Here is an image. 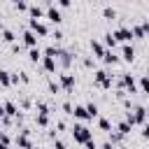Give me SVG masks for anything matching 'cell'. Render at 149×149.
<instances>
[{
	"label": "cell",
	"instance_id": "6da1fadb",
	"mask_svg": "<svg viewBox=\"0 0 149 149\" xmlns=\"http://www.w3.org/2000/svg\"><path fill=\"white\" fill-rule=\"evenodd\" d=\"M91 135H93V133H91L86 126H81V123H77V126L72 128V137H74L77 142H84V144H86V142L91 140Z\"/></svg>",
	"mask_w": 149,
	"mask_h": 149
},
{
	"label": "cell",
	"instance_id": "7a4b0ae2",
	"mask_svg": "<svg viewBox=\"0 0 149 149\" xmlns=\"http://www.w3.org/2000/svg\"><path fill=\"white\" fill-rule=\"evenodd\" d=\"M30 30L35 33V35H47L49 30H47V26L44 23H40L37 19H30Z\"/></svg>",
	"mask_w": 149,
	"mask_h": 149
},
{
	"label": "cell",
	"instance_id": "3957f363",
	"mask_svg": "<svg viewBox=\"0 0 149 149\" xmlns=\"http://www.w3.org/2000/svg\"><path fill=\"white\" fill-rule=\"evenodd\" d=\"M114 37L121 40V42H128V40H133V30H128V28H119V30L114 33Z\"/></svg>",
	"mask_w": 149,
	"mask_h": 149
},
{
	"label": "cell",
	"instance_id": "277c9868",
	"mask_svg": "<svg viewBox=\"0 0 149 149\" xmlns=\"http://www.w3.org/2000/svg\"><path fill=\"white\" fill-rule=\"evenodd\" d=\"M47 19H49L51 23H61V21H63V19H61V12H58L56 7H49V9H47Z\"/></svg>",
	"mask_w": 149,
	"mask_h": 149
},
{
	"label": "cell",
	"instance_id": "5b68a950",
	"mask_svg": "<svg viewBox=\"0 0 149 149\" xmlns=\"http://www.w3.org/2000/svg\"><path fill=\"white\" fill-rule=\"evenodd\" d=\"M23 44H28L30 49H35L37 37H35V33H33V30H26V33H23Z\"/></svg>",
	"mask_w": 149,
	"mask_h": 149
},
{
	"label": "cell",
	"instance_id": "8992f818",
	"mask_svg": "<svg viewBox=\"0 0 149 149\" xmlns=\"http://www.w3.org/2000/svg\"><path fill=\"white\" fill-rule=\"evenodd\" d=\"M61 86H63L65 91H72V86H74V77H72V74H61Z\"/></svg>",
	"mask_w": 149,
	"mask_h": 149
},
{
	"label": "cell",
	"instance_id": "52a82bcc",
	"mask_svg": "<svg viewBox=\"0 0 149 149\" xmlns=\"http://www.w3.org/2000/svg\"><path fill=\"white\" fill-rule=\"evenodd\" d=\"M42 65H44L47 72H54V70H56V58H51V56H42Z\"/></svg>",
	"mask_w": 149,
	"mask_h": 149
},
{
	"label": "cell",
	"instance_id": "ba28073f",
	"mask_svg": "<svg viewBox=\"0 0 149 149\" xmlns=\"http://www.w3.org/2000/svg\"><path fill=\"white\" fill-rule=\"evenodd\" d=\"M147 30H149V26H147V23L135 26V28H133V37H144V35H147Z\"/></svg>",
	"mask_w": 149,
	"mask_h": 149
},
{
	"label": "cell",
	"instance_id": "9c48e42d",
	"mask_svg": "<svg viewBox=\"0 0 149 149\" xmlns=\"http://www.w3.org/2000/svg\"><path fill=\"white\" fill-rule=\"evenodd\" d=\"M121 58H123V61H133V58H135V51H133V47H128V44H126V47L121 49Z\"/></svg>",
	"mask_w": 149,
	"mask_h": 149
},
{
	"label": "cell",
	"instance_id": "30bf717a",
	"mask_svg": "<svg viewBox=\"0 0 149 149\" xmlns=\"http://www.w3.org/2000/svg\"><path fill=\"white\" fill-rule=\"evenodd\" d=\"M72 114H74L77 119H88V112H86V107H84V105H77V107L72 109Z\"/></svg>",
	"mask_w": 149,
	"mask_h": 149
},
{
	"label": "cell",
	"instance_id": "8fae6325",
	"mask_svg": "<svg viewBox=\"0 0 149 149\" xmlns=\"http://www.w3.org/2000/svg\"><path fill=\"white\" fill-rule=\"evenodd\" d=\"M28 14H30L33 19H40L44 12H42V7H40V5H30V7H28Z\"/></svg>",
	"mask_w": 149,
	"mask_h": 149
},
{
	"label": "cell",
	"instance_id": "7c38bea8",
	"mask_svg": "<svg viewBox=\"0 0 149 149\" xmlns=\"http://www.w3.org/2000/svg\"><path fill=\"white\" fill-rule=\"evenodd\" d=\"M130 128H133V126H130L128 121H121V123L116 126V133H119V135H128V133H130Z\"/></svg>",
	"mask_w": 149,
	"mask_h": 149
},
{
	"label": "cell",
	"instance_id": "4fadbf2b",
	"mask_svg": "<svg viewBox=\"0 0 149 149\" xmlns=\"http://www.w3.org/2000/svg\"><path fill=\"white\" fill-rule=\"evenodd\" d=\"M123 84L128 86V91H130V93H135V91H137V88H135V81H133V77H130V74H123Z\"/></svg>",
	"mask_w": 149,
	"mask_h": 149
},
{
	"label": "cell",
	"instance_id": "5bb4252c",
	"mask_svg": "<svg viewBox=\"0 0 149 149\" xmlns=\"http://www.w3.org/2000/svg\"><path fill=\"white\" fill-rule=\"evenodd\" d=\"M5 114H9V116H19L16 105H14V102H5Z\"/></svg>",
	"mask_w": 149,
	"mask_h": 149
},
{
	"label": "cell",
	"instance_id": "9a60e30c",
	"mask_svg": "<svg viewBox=\"0 0 149 149\" xmlns=\"http://www.w3.org/2000/svg\"><path fill=\"white\" fill-rule=\"evenodd\" d=\"M91 49L95 51V56H100V58L105 56V49H102V44H100V42H91Z\"/></svg>",
	"mask_w": 149,
	"mask_h": 149
},
{
	"label": "cell",
	"instance_id": "2e32d148",
	"mask_svg": "<svg viewBox=\"0 0 149 149\" xmlns=\"http://www.w3.org/2000/svg\"><path fill=\"white\" fill-rule=\"evenodd\" d=\"M86 112H88V119H95V116H98V105L88 102V105H86Z\"/></svg>",
	"mask_w": 149,
	"mask_h": 149
},
{
	"label": "cell",
	"instance_id": "e0dca14e",
	"mask_svg": "<svg viewBox=\"0 0 149 149\" xmlns=\"http://www.w3.org/2000/svg\"><path fill=\"white\" fill-rule=\"evenodd\" d=\"M102 16H105L107 21H112V19H116V12H114L112 7H105V9H102Z\"/></svg>",
	"mask_w": 149,
	"mask_h": 149
},
{
	"label": "cell",
	"instance_id": "ac0fdd59",
	"mask_svg": "<svg viewBox=\"0 0 149 149\" xmlns=\"http://www.w3.org/2000/svg\"><path fill=\"white\" fill-rule=\"evenodd\" d=\"M28 56H30V61H33V63L42 61V51H40V49H30V54H28Z\"/></svg>",
	"mask_w": 149,
	"mask_h": 149
},
{
	"label": "cell",
	"instance_id": "d6986e66",
	"mask_svg": "<svg viewBox=\"0 0 149 149\" xmlns=\"http://www.w3.org/2000/svg\"><path fill=\"white\" fill-rule=\"evenodd\" d=\"M0 84H2V86H9V84H12V79H9V72L0 70Z\"/></svg>",
	"mask_w": 149,
	"mask_h": 149
},
{
	"label": "cell",
	"instance_id": "ffe728a7",
	"mask_svg": "<svg viewBox=\"0 0 149 149\" xmlns=\"http://www.w3.org/2000/svg\"><path fill=\"white\" fill-rule=\"evenodd\" d=\"M105 44H107V47H116V37H114V33H107V35H105Z\"/></svg>",
	"mask_w": 149,
	"mask_h": 149
},
{
	"label": "cell",
	"instance_id": "44dd1931",
	"mask_svg": "<svg viewBox=\"0 0 149 149\" xmlns=\"http://www.w3.org/2000/svg\"><path fill=\"white\" fill-rule=\"evenodd\" d=\"M102 61H105V63H116L119 58H116V56H114L112 51H105V56H102Z\"/></svg>",
	"mask_w": 149,
	"mask_h": 149
},
{
	"label": "cell",
	"instance_id": "7402d4cb",
	"mask_svg": "<svg viewBox=\"0 0 149 149\" xmlns=\"http://www.w3.org/2000/svg\"><path fill=\"white\" fill-rule=\"evenodd\" d=\"M98 126H100L102 130H112V123H109L107 119H98Z\"/></svg>",
	"mask_w": 149,
	"mask_h": 149
},
{
	"label": "cell",
	"instance_id": "603a6c76",
	"mask_svg": "<svg viewBox=\"0 0 149 149\" xmlns=\"http://www.w3.org/2000/svg\"><path fill=\"white\" fill-rule=\"evenodd\" d=\"M2 40L5 42H14V33L12 30H2Z\"/></svg>",
	"mask_w": 149,
	"mask_h": 149
},
{
	"label": "cell",
	"instance_id": "cb8c5ba5",
	"mask_svg": "<svg viewBox=\"0 0 149 149\" xmlns=\"http://www.w3.org/2000/svg\"><path fill=\"white\" fill-rule=\"evenodd\" d=\"M140 86H142V91H147V93H149V77H147V74L140 79Z\"/></svg>",
	"mask_w": 149,
	"mask_h": 149
},
{
	"label": "cell",
	"instance_id": "d4e9b609",
	"mask_svg": "<svg viewBox=\"0 0 149 149\" xmlns=\"http://www.w3.org/2000/svg\"><path fill=\"white\" fill-rule=\"evenodd\" d=\"M37 123H40V126L44 128V126L49 123V119H47V114H37Z\"/></svg>",
	"mask_w": 149,
	"mask_h": 149
},
{
	"label": "cell",
	"instance_id": "484cf974",
	"mask_svg": "<svg viewBox=\"0 0 149 149\" xmlns=\"http://www.w3.org/2000/svg\"><path fill=\"white\" fill-rule=\"evenodd\" d=\"M0 142H2V144H9V135H7L5 130H0Z\"/></svg>",
	"mask_w": 149,
	"mask_h": 149
},
{
	"label": "cell",
	"instance_id": "4316f807",
	"mask_svg": "<svg viewBox=\"0 0 149 149\" xmlns=\"http://www.w3.org/2000/svg\"><path fill=\"white\" fill-rule=\"evenodd\" d=\"M54 149H65V142H61V140H56V144H54Z\"/></svg>",
	"mask_w": 149,
	"mask_h": 149
},
{
	"label": "cell",
	"instance_id": "83f0119b",
	"mask_svg": "<svg viewBox=\"0 0 149 149\" xmlns=\"http://www.w3.org/2000/svg\"><path fill=\"white\" fill-rule=\"evenodd\" d=\"M86 149H95V142H93V140H88V142H86Z\"/></svg>",
	"mask_w": 149,
	"mask_h": 149
},
{
	"label": "cell",
	"instance_id": "f1b7e54d",
	"mask_svg": "<svg viewBox=\"0 0 149 149\" xmlns=\"http://www.w3.org/2000/svg\"><path fill=\"white\" fill-rule=\"evenodd\" d=\"M142 135H144V137H149V123H144V130H142Z\"/></svg>",
	"mask_w": 149,
	"mask_h": 149
},
{
	"label": "cell",
	"instance_id": "f546056e",
	"mask_svg": "<svg viewBox=\"0 0 149 149\" xmlns=\"http://www.w3.org/2000/svg\"><path fill=\"white\" fill-rule=\"evenodd\" d=\"M58 5L61 7H70V0H58Z\"/></svg>",
	"mask_w": 149,
	"mask_h": 149
},
{
	"label": "cell",
	"instance_id": "4dcf8cb0",
	"mask_svg": "<svg viewBox=\"0 0 149 149\" xmlns=\"http://www.w3.org/2000/svg\"><path fill=\"white\" fill-rule=\"evenodd\" d=\"M102 149H114V147H112V142H105V144H102Z\"/></svg>",
	"mask_w": 149,
	"mask_h": 149
},
{
	"label": "cell",
	"instance_id": "1f68e13d",
	"mask_svg": "<svg viewBox=\"0 0 149 149\" xmlns=\"http://www.w3.org/2000/svg\"><path fill=\"white\" fill-rule=\"evenodd\" d=\"M2 114H5V105H0V116H2Z\"/></svg>",
	"mask_w": 149,
	"mask_h": 149
},
{
	"label": "cell",
	"instance_id": "d6a6232c",
	"mask_svg": "<svg viewBox=\"0 0 149 149\" xmlns=\"http://www.w3.org/2000/svg\"><path fill=\"white\" fill-rule=\"evenodd\" d=\"M0 149H9V147H7V144H2V142H0Z\"/></svg>",
	"mask_w": 149,
	"mask_h": 149
},
{
	"label": "cell",
	"instance_id": "836d02e7",
	"mask_svg": "<svg viewBox=\"0 0 149 149\" xmlns=\"http://www.w3.org/2000/svg\"><path fill=\"white\" fill-rule=\"evenodd\" d=\"M147 77H149V68H147Z\"/></svg>",
	"mask_w": 149,
	"mask_h": 149
},
{
	"label": "cell",
	"instance_id": "e575fe53",
	"mask_svg": "<svg viewBox=\"0 0 149 149\" xmlns=\"http://www.w3.org/2000/svg\"><path fill=\"white\" fill-rule=\"evenodd\" d=\"M0 30H2V23H0Z\"/></svg>",
	"mask_w": 149,
	"mask_h": 149
},
{
	"label": "cell",
	"instance_id": "d590c367",
	"mask_svg": "<svg viewBox=\"0 0 149 149\" xmlns=\"http://www.w3.org/2000/svg\"><path fill=\"white\" fill-rule=\"evenodd\" d=\"M123 149H128V147H123Z\"/></svg>",
	"mask_w": 149,
	"mask_h": 149
}]
</instances>
